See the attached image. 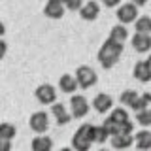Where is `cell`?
I'll return each instance as SVG.
<instances>
[{
    "label": "cell",
    "mask_w": 151,
    "mask_h": 151,
    "mask_svg": "<svg viewBox=\"0 0 151 151\" xmlns=\"http://www.w3.org/2000/svg\"><path fill=\"white\" fill-rule=\"evenodd\" d=\"M132 76H134L138 81H142V83L151 81V63L147 59L138 60V63L134 64V68H132Z\"/></svg>",
    "instance_id": "9c48e42d"
},
{
    "label": "cell",
    "mask_w": 151,
    "mask_h": 151,
    "mask_svg": "<svg viewBox=\"0 0 151 151\" xmlns=\"http://www.w3.org/2000/svg\"><path fill=\"white\" fill-rule=\"evenodd\" d=\"M111 145L115 149H127L134 144V136L130 132H117V134H111Z\"/></svg>",
    "instance_id": "7c38bea8"
},
{
    "label": "cell",
    "mask_w": 151,
    "mask_h": 151,
    "mask_svg": "<svg viewBox=\"0 0 151 151\" xmlns=\"http://www.w3.org/2000/svg\"><path fill=\"white\" fill-rule=\"evenodd\" d=\"M108 138H111V134H110V130H108L104 125L94 129V144H104Z\"/></svg>",
    "instance_id": "603a6c76"
},
{
    "label": "cell",
    "mask_w": 151,
    "mask_h": 151,
    "mask_svg": "<svg viewBox=\"0 0 151 151\" xmlns=\"http://www.w3.org/2000/svg\"><path fill=\"white\" fill-rule=\"evenodd\" d=\"M15 132H17V129H15V125H12V123H2L0 125V138H4V140H12L13 136H15Z\"/></svg>",
    "instance_id": "44dd1931"
},
{
    "label": "cell",
    "mask_w": 151,
    "mask_h": 151,
    "mask_svg": "<svg viewBox=\"0 0 151 151\" xmlns=\"http://www.w3.org/2000/svg\"><path fill=\"white\" fill-rule=\"evenodd\" d=\"M70 113L76 119H83L89 113V100L83 94H72V98H70Z\"/></svg>",
    "instance_id": "8992f818"
},
{
    "label": "cell",
    "mask_w": 151,
    "mask_h": 151,
    "mask_svg": "<svg viewBox=\"0 0 151 151\" xmlns=\"http://www.w3.org/2000/svg\"><path fill=\"white\" fill-rule=\"evenodd\" d=\"M147 60H149V63H151V57H149V59H147Z\"/></svg>",
    "instance_id": "f546056e"
},
{
    "label": "cell",
    "mask_w": 151,
    "mask_h": 151,
    "mask_svg": "<svg viewBox=\"0 0 151 151\" xmlns=\"http://www.w3.org/2000/svg\"><path fill=\"white\" fill-rule=\"evenodd\" d=\"M79 87V83H78V79L74 78V76H70V74H63L59 78V89L63 93H68V94H72L76 93V89Z\"/></svg>",
    "instance_id": "9a60e30c"
},
{
    "label": "cell",
    "mask_w": 151,
    "mask_h": 151,
    "mask_svg": "<svg viewBox=\"0 0 151 151\" xmlns=\"http://www.w3.org/2000/svg\"><path fill=\"white\" fill-rule=\"evenodd\" d=\"M102 4L106 8H117L121 4V0H102Z\"/></svg>",
    "instance_id": "d4e9b609"
},
{
    "label": "cell",
    "mask_w": 151,
    "mask_h": 151,
    "mask_svg": "<svg viewBox=\"0 0 151 151\" xmlns=\"http://www.w3.org/2000/svg\"><path fill=\"white\" fill-rule=\"evenodd\" d=\"M94 129L96 127L91 125V123H83L76 130V134L72 138V147L76 151H87L91 147V144H94Z\"/></svg>",
    "instance_id": "7a4b0ae2"
},
{
    "label": "cell",
    "mask_w": 151,
    "mask_h": 151,
    "mask_svg": "<svg viewBox=\"0 0 151 151\" xmlns=\"http://www.w3.org/2000/svg\"><path fill=\"white\" fill-rule=\"evenodd\" d=\"M138 8L134 2H129V4H119L117 6V21L123 23V25H129V23H136V19H138Z\"/></svg>",
    "instance_id": "3957f363"
},
{
    "label": "cell",
    "mask_w": 151,
    "mask_h": 151,
    "mask_svg": "<svg viewBox=\"0 0 151 151\" xmlns=\"http://www.w3.org/2000/svg\"><path fill=\"white\" fill-rule=\"evenodd\" d=\"M98 13H100V6H98V2H94V0L85 2L81 6V9H79V15H81L83 21H94V19L98 17Z\"/></svg>",
    "instance_id": "4fadbf2b"
},
{
    "label": "cell",
    "mask_w": 151,
    "mask_h": 151,
    "mask_svg": "<svg viewBox=\"0 0 151 151\" xmlns=\"http://www.w3.org/2000/svg\"><path fill=\"white\" fill-rule=\"evenodd\" d=\"M130 42H132V47H134L136 53H147V51H151V34L136 32Z\"/></svg>",
    "instance_id": "30bf717a"
},
{
    "label": "cell",
    "mask_w": 151,
    "mask_h": 151,
    "mask_svg": "<svg viewBox=\"0 0 151 151\" xmlns=\"http://www.w3.org/2000/svg\"><path fill=\"white\" fill-rule=\"evenodd\" d=\"M136 123L142 125V127H151V108L136 111Z\"/></svg>",
    "instance_id": "7402d4cb"
},
{
    "label": "cell",
    "mask_w": 151,
    "mask_h": 151,
    "mask_svg": "<svg viewBox=\"0 0 151 151\" xmlns=\"http://www.w3.org/2000/svg\"><path fill=\"white\" fill-rule=\"evenodd\" d=\"M51 113H53V117L57 119V125H66V123H70V119H72V113H68L66 106H63L60 102L51 104Z\"/></svg>",
    "instance_id": "5bb4252c"
},
{
    "label": "cell",
    "mask_w": 151,
    "mask_h": 151,
    "mask_svg": "<svg viewBox=\"0 0 151 151\" xmlns=\"http://www.w3.org/2000/svg\"><path fill=\"white\" fill-rule=\"evenodd\" d=\"M123 53V44L121 42H115L111 38H108L106 42L102 44V47L98 49V63H100L102 68L110 70L117 64L119 57Z\"/></svg>",
    "instance_id": "6da1fadb"
},
{
    "label": "cell",
    "mask_w": 151,
    "mask_h": 151,
    "mask_svg": "<svg viewBox=\"0 0 151 151\" xmlns=\"http://www.w3.org/2000/svg\"><path fill=\"white\" fill-rule=\"evenodd\" d=\"M30 129L36 132V134H44L49 129V115L45 111H34L30 115V121H28Z\"/></svg>",
    "instance_id": "52a82bcc"
},
{
    "label": "cell",
    "mask_w": 151,
    "mask_h": 151,
    "mask_svg": "<svg viewBox=\"0 0 151 151\" xmlns=\"http://www.w3.org/2000/svg\"><path fill=\"white\" fill-rule=\"evenodd\" d=\"M0 45H2V55H6V49H8V44H6V42H2V44H0Z\"/></svg>",
    "instance_id": "f1b7e54d"
},
{
    "label": "cell",
    "mask_w": 151,
    "mask_h": 151,
    "mask_svg": "<svg viewBox=\"0 0 151 151\" xmlns=\"http://www.w3.org/2000/svg\"><path fill=\"white\" fill-rule=\"evenodd\" d=\"M134 144L138 149H151V132L149 130H140L134 136Z\"/></svg>",
    "instance_id": "ac0fdd59"
},
{
    "label": "cell",
    "mask_w": 151,
    "mask_h": 151,
    "mask_svg": "<svg viewBox=\"0 0 151 151\" xmlns=\"http://www.w3.org/2000/svg\"><path fill=\"white\" fill-rule=\"evenodd\" d=\"M30 147L34 151H51L53 149V140H51L49 136H36V138L32 140Z\"/></svg>",
    "instance_id": "2e32d148"
},
{
    "label": "cell",
    "mask_w": 151,
    "mask_h": 151,
    "mask_svg": "<svg viewBox=\"0 0 151 151\" xmlns=\"http://www.w3.org/2000/svg\"><path fill=\"white\" fill-rule=\"evenodd\" d=\"M76 79H78L79 87L81 89H89V87H94L98 81V76L96 72L91 68V66H79L78 70H76Z\"/></svg>",
    "instance_id": "277c9868"
},
{
    "label": "cell",
    "mask_w": 151,
    "mask_h": 151,
    "mask_svg": "<svg viewBox=\"0 0 151 151\" xmlns=\"http://www.w3.org/2000/svg\"><path fill=\"white\" fill-rule=\"evenodd\" d=\"M34 96H36V100L40 102V104L49 106V104L57 102V89L51 83H42V85H38V87H36Z\"/></svg>",
    "instance_id": "5b68a950"
},
{
    "label": "cell",
    "mask_w": 151,
    "mask_h": 151,
    "mask_svg": "<svg viewBox=\"0 0 151 151\" xmlns=\"http://www.w3.org/2000/svg\"><path fill=\"white\" fill-rule=\"evenodd\" d=\"M66 12L64 0H47L45 8H44V15L49 19H60Z\"/></svg>",
    "instance_id": "ba28073f"
},
{
    "label": "cell",
    "mask_w": 151,
    "mask_h": 151,
    "mask_svg": "<svg viewBox=\"0 0 151 151\" xmlns=\"http://www.w3.org/2000/svg\"><path fill=\"white\" fill-rule=\"evenodd\" d=\"M130 2H134L136 6H144V4H147V0H130Z\"/></svg>",
    "instance_id": "83f0119b"
},
{
    "label": "cell",
    "mask_w": 151,
    "mask_h": 151,
    "mask_svg": "<svg viewBox=\"0 0 151 151\" xmlns=\"http://www.w3.org/2000/svg\"><path fill=\"white\" fill-rule=\"evenodd\" d=\"M142 100H144L145 108H151V93H144L142 94Z\"/></svg>",
    "instance_id": "4316f807"
},
{
    "label": "cell",
    "mask_w": 151,
    "mask_h": 151,
    "mask_svg": "<svg viewBox=\"0 0 151 151\" xmlns=\"http://www.w3.org/2000/svg\"><path fill=\"white\" fill-rule=\"evenodd\" d=\"M136 32H145V34H151V17L142 15L136 19Z\"/></svg>",
    "instance_id": "ffe728a7"
},
{
    "label": "cell",
    "mask_w": 151,
    "mask_h": 151,
    "mask_svg": "<svg viewBox=\"0 0 151 151\" xmlns=\"http://www.w3.org/2000/svg\"><path fill=\"white\" fill-rule=\"evenodd\" d=\"M93 108H94V110H96L98 113L111 111V110H113V98H111V94L98 93L96 96L93 98Z\"/></svg>",
    "instance_id": "8fae6325"
},
{
    "label": "cell",
    "mask_w": 151,
    "mask_h": 151,
    "mask_svg": "<svg viewBox=\"0 0 151 151\" xmlns=\"http://www.w3.org/2000/svg\"><path fill=\"white\" fill-rule=\"evenodd\" d=\"M83 4H85L83 0H64V6H66V9H70V12H79Z\"/></svg>",
    "instance_id": "cb8c5ba5"
},
{
    "label": "cell",
    "mask_w": 151,
    "mask_h": 151,
    "mask_svg": "<svg viewBox=\"0 0 151 151\" xmlns=\"http://www.w3.org/2000/svg\"><path fill=\"white\" fill-rule=\"evenodd\" d=\"M0 149H2V151H9V149H12V144H9V140L0 138Z\"/></svg>",
    "instance_id": "484cf974"
},
{
    "label": "cell",
    "mask_w": 151,
    "mask_h": 151,
    "mask_svg": "<svg viewBox=\"0 0 151 151\" xmlns=\"http://www.w3.org/2000/svg\"><path fill=\"white\" fill-rule=\"evenodd\" d=\"M140 98V94L136 93V91H132V89H127V91H123L121 93V96H119V100H121V104L123 106H129V108H132L134 106V102Z\"/></svg>",
    "instance_id": "d6986e66"
},
{
    "label": "cell",
    "mask_w": 151,
    "mask_h": 151,
    "mask_svg": "<svg viewBox=\"0 0 151 151\" xmlns=\"http://www.w3.org/2000/svg\"><path fill=\"white\" fill-rule=\"evenodd\" d=\"M108 38H111V40H115V42H121V44H125V42L129 40V30H127V25L119 23V25L111 27L110 36H108Z\"/></svg>",
    "instance_id": "e0dca14e"
}]
</instances>
